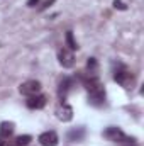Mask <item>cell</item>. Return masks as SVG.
I'll use <instances>...</instances> for the list:
<instances>
[{
    "label": "cell",
    "mask_w": 144,
    "mask_h": 146,
    "mask_svg": "<svg viewBox=\"0 0 144 146\" xmlns=\"http://www.w3.org/2000/svg\"><path fill=\"white\" fill-rule=\"evenodd\" d=\"M39 143L42 146H56L59 143V139H58V134L54 131H46L39 136Z\"/></svg>",
    "instance_id": "cell-6"
},
{
    "label": "cell",
    "mask_w": 144,
    "mask_h": 146,
    "mask_svg": "<svg viewBox=\"0 0 144 146\" xmlns=\"http://www.w3.org/2000/svg\"><path fill=\"white\" fill-rule=\"evenodd\" d=\"M12 133H14V124L12 122H2L0 124V138L2 139L12 136Z\"/></svg>",
    "instance_id": "cell-11"
},
{
    "label": "cell",
    "mask_w": 144,
    "mask_h": 146,
    "mask_svg": "<svg viewBox=\"0 0 144 146\" xmlns=\"http://www.w3.org/2000/svg\"><path fill=\"white\" fill-rule=\"evenodd\" d=\"M66 46H68L70 49H78V44H76V41H75V37H73L71 31L66 33Z\"/></svg>",
    "instance_id": "cell-13"
},
{
    "label": "cell",
    "mask_w": 144,
    "mask_h": 146,
    "mask_svg": "<svg viewBox=\"0 0 144 146\" xmlns=\"http://www.w3.org/2000/svg\"><path fill=\"white\" fill-rule=\"evenodd\" d=\"M56 114H58V117L61 119V121H70L73 117V109L70 106H66V104H63L59 109L56 110Z\"/></svg>",
    "instance_id": "cell-9"
},
{
    "label": "cell",
    "mask_w": 144,
    "mask_h": 146,
    "mask_svg": "<svg viewBox=\"0 0 144 146\" xmlns=\"http://www.w3.org/2000/svg\"><path fill=\"white\" fill-rule=\"evenodd\" d=\"M58 60H59L61 66H65V68H71L73 63H75V56L68 48H61L58 51Z\"/></svg>",
    "instance_id": "cell-5"
},
{
    "label": "cell",
    "mask_w": 144,
    "mask_h": 146,
    "mask_svg": "<svg viewBox=\"0 0 144 146\" xmlns=\"http://www.w3.org/2000/svg\"><path fill=\"white\" fill-rule=\"evenodd\" d=\"M81 82L90 95V102L93 106H104L105 104V88L102 85V82L98 80V76H95L93 73L88 76H81Z\"/></svg>",
    "instance_id": "cell-1"
},
{
    "label": "cell",
    "mask_w": 144,
    "mask_h": 146,
    "mask_svg": "<svg viewBox=\"0 0 144 146\" xmlns=\"http://www.w3.org/2000/svg\"><path fill=\"white\" fill-rule=\"evenodd\" d=\"M85 136V129L83 127H78V129H73L68 133V139L70 141H81Z\"/></svg>",
    "instance_id": "cell-12"
},
{
    "label": "cell",
    "mask_w": 144,
    "mask_h": 146,
    "mask_svg": "<svg viewBox=\"0 0 144 146\" xmlns=\"http://www.w3.org/2000/svg\"><path fill=\"white\" fill-rule=\"evenodd\" d=\"M31 139H32V138H31L29 134H20V136L14 138L12 141H9V145L5 143V146H26V145H29Z\"/></svg>",
    "instance_id": "cell-10"
},
{
    "label": "cell",
    "mask_w": 144,
    "mask_h": 146,
    "mask_svg": "<svg viewBox=\"0 0 144 146\" xmlns=\"http://www.w3.org/2000/svg\"><path fill=\"white\" fill-rule=\"evenodd\" d=\"M71 85H73V80H71V78L65 76V78L61 80L59 88H58V95H59V99H61V100H65V99H66V95H68V92H70Z\"/></svg>",
    "instance_id": "cell-8"
},
{
    "label": "cell",
    "mask_w": 144,
    "mask_h": 146,
    "mask_svg": "<svg viewBox=\"0 0 144 146\" xmlns=\"http://www.w3.org/2000/svg\"><path fill=\"white\" fill-rule=\"evenodd\" d=\"M114 5H115V9H117V7H119V9H122V10L126 9V5H124L122 2H119V0H115V2H114Z\"/></svg>",
    "instance_id": "cell-14"
},
{
    "label": "cell",
    "mask_w": 144,
    "mask_h": 146,
    "mask_svg": "<svg viewBox=\"0 0 144 146\" xmlns=\"http://www.w3.org/2000/svg\"><path fill=\"white\" fill-rule=\"evenodd\" d=\"M0 146H5V141H3L2 138H0Z\"/></svg>",
    "instance_id": "cell-17"
},
{
    "label": "cell",
    "mask_w": 144,
    "mask_h": 146,
    "mask_svg": "<svg viewBox=\"0 0 144 146\" xmlns=\"http://www.w3.org/2000/svg\"><path fill=\"white\" fill-rule=\"evenodd\" d=\"M53 2H56V0H48V2H46V3L42 5V9H48V7H49V5H51Z\"/></svg>",
    "instance_id": "cell-16"
},
{
    "label": "cell",
    "mask_w": 144,
    "mask_h": 146,
    "mask_svg": "<svg viewBox=\"0 0 144 146\" xmlns=\"http://www.w3.org/2000/svg\"><path fill=\"white\" fill-rule=\"evenodd\" d=\"M37 3H39V0H27V5L29 7H36Z\"/></svg>",
    "instance_id": "cell-15"
},
{
    "label": "cell",
    "mask_w": 144,
    "mask_h": 146,
    "mask_svg": "<svg viewBox=\"0 0 144 146\" xmlns=\"http://www.w3.org/2000/svg\"><path fill=\"white\" fill-rule=\"evenodd\" d=\"M104 136L107 138L108 141L119 143V145H122V146L136 145V143H134V139H132V138H129V136H127L122 129H119V127H107V129L104 131Z\"/></svg>",
    "instance_id": "cell-2"
},
{
    "label": "cell",
    "mask_w": 144,
    "mask_h": 146,
    "mask_svg": "<svg viewBox=\"0 0 144 146\" xmlns=\"http://www.w3.org/2000/svg\"><path fill=\"white\" fill-rule=\"evenodd\" d=\"M19 90H20V94H22V95L32 97V95H37V94L41 92V83H39L37 80H27V82L20 83Z\"/></svg>",
    "instance_id": "cell-4"
},
{
    "label": "cell",
    "mask_w": 144,
    "mask_h": 146,
    "mask_svg": "<svg viewBox=\"0 0 144 146\" xmlns=\"http://www.w3.org/2000/svg\"><path fill=\"white\" fill-rule=\"evenodd\" d=\"M114 80H115L117 83H120L124 88H131V87L134 85V76H132V73H131V70H129L126 65H122V63H117V68H115V72H114Z\"/></svg>",
    "instance_id": "cell-3"
},
{
    "label": "cell",
    "mask_w": 144,
    "mask_h": 146,
    "mask_svg": "<svg viewBox=\"0 0 144 146\" xmlns=\"http://www.w3.org/2000/svg\"><path fill=\"white\" fill-rule=\"evenodd\" d=\"M46 106V97L44 95H32L27 99V107L29 109H42Z\"/></svg>",
    "instance_id": "cell-7"
}]
</instances>
